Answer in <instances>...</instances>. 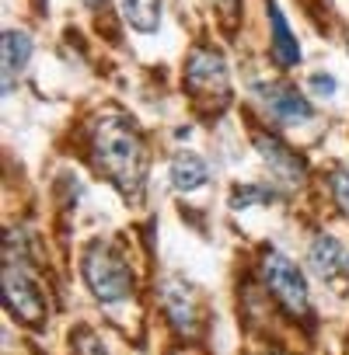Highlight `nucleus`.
Masks as SVG:
<instances>
[{"mask_svg": "<svg viewBox=\"0 0 349 355\" xmlns=\"http://www.w3.org/2000/svg\"><path fill=\"white\" fill-rule=\"evenodd\" d=\"M91 157H95V167L122 196H140L143 178H147V153L129 115L102 112L91 122Z\"/></svg>", "mask_w": 349, "mask_h": 355, "instance_id": "nucleus-1", "label": "nucleus"}, {"mask_svg": "<svg viewBox=\"0 0 349 355\" xmlns=\"http://www.w3.org/2000/svg\"><path fill=\"white\" fill-rule=\"evenodd\" d=\"M84 282L98 303H122L133 296V272L122 258V251L108 241H91L81 261Z\"/></svg>", "mask_w": 349, "mask_h": 355, "instance_id": "nucleus-2", "label": "nucleus"}, {"mask_svg": "<svg viewBox=\"0 0 349 355\" xmlns=\"http://www.w3.org/2000/svg\"><path fill=\"white\" fill-rule=\"evenodd\" d=\"M4 310L32 331H42L49 320V306L39 279L18 261H4Z\"/></svg>", "mask_w": 349, "mask_h": 355, "instance_id": "nucleus-3", "label": "nucleus"}, {"mask_svg": "<svg viewBox=\"0 0 349 355\" xmlns=\"http://www.w3.org/2000/svg\"><path fill=\"white\" fill-rule=\"evenodd\" d=\"M186 87H189L193 101H213V112H220L231 98L227 60L210 46H196L186 63Z\"/></svg>", "mask_w": 349, "mask_h": 355, "instance_id": "nucleus-4", "label": "nucleus"}, {"mask_svg": "<svg viewBox=\"0 0 349 355\" xmlns=\"http://www.w3.org/2000/svg\"><path fill=\"white\" fill-rule=\"evenodd\" d=\"M262 279L269 286V293L283 303L286 313L293 317H311V293H307V279L304 272L276 248L262 251Z\"/></svg>", "mask_w": 349, "mask_h": 355, "instance_id": "nucleus-5", "label": "nucleus"}, {"mask_svg": "<svg viewBox=\"0 0 349 355\" xmlns=\"http://www.w3.org/2000/svg\"><path fill=\"white\" fill-rule=\"evenodd\" d=\"M161 306L168 313V324L174 327V334L182 338H196L203 331V310H200V300L193 293L189 282H182L179 275H168L161 282Z\"/></svg>", "mask_w": 349, "mask_h": 355, "instance_id": "nucleus-6", "label": "nucleus"}, {"mask_svg": "<svg viewBox=\"0 0 349 355\" xmlns=\"http://www.w3.org/2000/svg\"><path fill=\"white\" fill-rule=\"evenodd\" d=\"M255 146H259V157L269 164V171L286 185H300L307 178V164L300 153H293L283 139H276L273 132H255Z\"/></svg>", "mask_w": 349, "mask_h": 355, "instance_id": "nucleus-7", "label": "nucleus"}, {"mask_svg": "<svg viewBox=\"0 0 349 355\" xmlns=\"http://www.w3.org/2000/svg\"><path fill=\"white\" fill-rule=\"evenodd\" d=\"M259 94H262L269 115L283 125H300V122H311V115H314L311 101L286 84H266V87H259Z\"/></svg>", "mask_w": 349, "mask_h": 355, "instance_id": "nucleus-8", "label": "nucleus"}, {"mask_svg": "<svg viewBox=\"0 0 349 355\" xmlns=\"http://www.w3.org/2000/svg\"><path fill=\"white\" fill-rule=\"evenodd\" d=\"M307 261H311V272H314L321 282L342 286V275H346V268H349V258H346V251H342V244H339L335 237H328V234L311 237V244H307Z\"/></svg>", "mask_w": 349, "mask_h": 355, "instance_id": "nucleus-9", "label": "nucleus"}, {"mask_svg": "<svg viewBox=\"0 0 349 355\" xmlns=\"http://www.w3.org/2000/svg\"><path fill=\"white\" fill-rule=\"evenodd\" d=\"M29 60H32V39L25 35V32H4V42H0V63H4V94H11L15 91V84H18V77L25 73V67H29Z\"/></svg>", "mask_w": 349, "mask_h": 355, "instance_id": "nucleus-10", "label": "nucleus"}, {"mask_svg": "<svg viewBox=\"0 0 349 355\" xmlns=\"http://www.w3.org/2000/svg\"><path fill=\"white\" fill-rule=\"evenodd\" d=\"M269 28H273L269 49H273L276 67L279 70H293L300 63V46H297V39H293V32H290V25H286V18H283L276 0H269Z\"/></svg>", "mask_w": 349, "mask_h": 355, "instance_id": "nucleus-11", "label": "nucleus"}, {"mask_svg": "<svg viewBox=\"0 0 349 355\" xmlns=\"http://www.w3.org/2000/svg\"><path fill=\"white\" fill-rule=\"evenodd\" d=\"M168 178H171V189L174 192L189 196V192H200L210 182V167L196 153H179V157L171 160V167H168Z\"/></svg>", "mask_w": 349, "mask_h": 355, "instance_id": "nucleus-12", "label": "nucleus"}, {"mask_svg": "<svg viewBox=\"0 0 349 355\" xmlns=\"http://www.w3.org/2000/svg\"><path fill=\"white\" fill-rule=\"evenodd\" d=\"M122 18L129 28L150 35L161 25V0H122Z\"/></svg>", "mask_w": 349, "mask_h": 355, "instance_id": "nucleus-13", "label": "nucleus"}, {"mask_svg": "<svg viewBox=\"0 0 349 355\" xmlns=\"http://www.w3.org/2000/svg\"><path fill=\"white\" fill-rule=\"evenodd\" d=\"M276 192L269 189V185H238L234 192H231V209H248V206H262V202H269Z\"/></svg>", "mask_w": 349, "mask_h": 355, "instance_id": "nucleus-14", "label": "nucleus"}, {"mask_svg": "<svg viewBox=\"0 0 349 355\" xmlns=\"http://www.w3.org/2000/svg\"><path fill=\"white\" fill-rule=\"evenodd\" d=\"M74 352L77 355H108V348L102 345V338H95L91 331H77L74 334Z\"/></svg>", "mask_w": 349, "mask_h": 355, "instance_id": "nucleus-15", "label": "nucleus"}, {"mask_svg": "<svg viewBox=\"0 0 349 355\" xmlns=\"http://www.w3.org/2000/svg\"><path fill=\"white\" fill-rule=\"evenodd\" d=\"M332 196H335L339 209L349 216V174H346V171H335V174H332Z\"/></svg>", "mask_w": 349, "mask_h": 355, "instance_id": "nucleus-16", "label": "nucleus"}, {"mask_svg": "<svg viewBox=\"0 0 349 355\" xmlns=\"http://www.w3.org/2000/svg\"><path fill=\"white\" fill-rule=\"evenodd\" d=\"M213 8L224 21V28H234L238 18H241V0H213Z\"/></svg>", "mask_w": 349, "mask_h": 355, "instance_id": "nucleus-17", "label": "nucleus"}, {"mask_svg": "<svg viewBox=\"0 0 349 355\" xmlns=\"http://www.w3.org/2000/svg\"><path fill=\"white\" fill-rule=\"evenodd\" d=\"M335 87H339V84H335V77H332V73H311V91H314V94L332 98V94H335Z\"/></svg>", "mask_w": 349, "mask_h": 355, "instance_id": "nucleus-18", "label": "nucleus"}, {"mask_svg": "<svg viewBox=\"0 0 349 355\" xmlns=\"http://www.w3.org/2000/svg\"><path fill=\"white\" fill-rule=\"evenodd\" d=\"M102 4H105V0H88V8H95V11H98Z\"/></svg>", "mask_w": 349, "mask_h": 355, "instance_id": "nucleus-19", "label": "nucleus"}, {"mask_svg": "<svg viewBox=\"0 0 349 355\" xmlns=\"http://www.w3.org/2000/svg\"><path fill=\"white\" fill-rule=\"evenodd\" d=\"M273 355H283V352H273Z\"/></svg>", "mask_w": 349, "mask_h": 355, "instance_id": "nucleus-20", "label": "nucleus"}]
</instances>
